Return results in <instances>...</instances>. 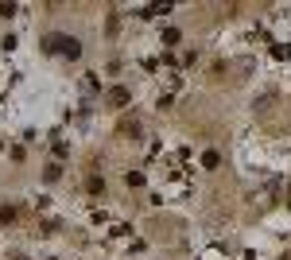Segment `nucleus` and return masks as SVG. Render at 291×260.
I'll use <instances>...</instances> for the list:
<instances>
[{
	"mask_svg": "<svg viewBox=\"0 0 291 260\" xmlns=\"http://www.w3.org/2000/svg\"><path fill=\"white\" fill-rule=\"evenodd\" d=\"M109 101H113V105H128V89H113Z\"/></svg>",
	"mask_w": 291,
	"mask_h": 260,
	"instance_id": "f257e3e1",
	"label": "nucleus"
}]
</instances>
